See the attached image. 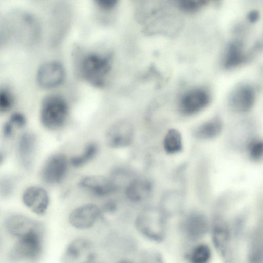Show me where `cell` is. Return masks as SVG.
I'll return each instance as SVG.
<instances>
[{
  "label": "cell",
  "mask_w": 263,
  "mask_h": 263,
  "mask_svg": "<svg viewBox=\"0 0 263 263\" xmlns=\"http://www.w3.org/2000/svg\"><path fill=\"white\" fill-rule=\"evenodd\" d=\"M117 263H135L133 260L128 259V258H124L120 260Z\"/></svg>",
  "instance_id": "1f68e13d"
},
{
  "label": "cell",
  "mask_w": 263,
  "mask_h": 263,
  "mask_svg": "<svg viewBox=\"0 0 263 263\" xmlns=\"http://www.w3.org/2000/svg\"><path fill=\"white\" fill-rule=\"evenodd\" d=\"M102 213V209L97 205L87 203L72 211L69 215L68 221L71 226L77 229H88L95 224Z\"/></svg>",
  "instance_id": "30bf717a"
},
{
  "label": "cell",
  "mask_w": 263,
  "mask_h": 263,
  "mask_svg": "<svg viewBox=\"0 0 263 263\" xmlns=\"http://www.w3.org/2000/svg\"><path fill=\"white\" fill-rule=\"evenodd\" d=\"M67 170L66 157L62 154L53 155L44 163L41 172V179L47 184H58L65 178Z\"/></svg>",
  "instance_id": "ba28073f"
},
{
  "label": "cell",
  "mask_w": 263,
  "mask_h": 263,
  "mask_svg": "<svg viewBox=\"0 0 263 263\" xmlns=\"http://www.w3.org/2000/svg\"><path fill=\"white\" fill-rule=\"evenodd\" d=\"M255 92L254 88L248 84L238 86L231 93L229 104L233 110L245 112L250 110L254 104Z\"/></svg>",
  "instance_id": "9a60e30c"
},
{
  "label": "cell",
  "mask_w": 263,
  "mask_h": 263,
  "mask_svg": "<svg viewBox=\"0 0 263 263\" xmlns=\"http://www.w3.org/2000/svg\"><path fill=\"white\" fill-rule=\"evenodd\" d=\"M88 263H97V262H95L94 261H92V262H88Z\"/></svg>",
  "instance_id": "d6a6232c"
},
{
  "label": "cell",
  "mask_w": 263,
  "mask_h": 263,
  "mask_svg": "<svg viewBox=\"0 0 263 263\" xmlns=\"http://www.w3.org/2000/svg\"><path fill=\"white\" fill-rule=\"evenodd\" d=\"M207 1H181L179 2V7L185 12H192L198 10L199 8L206 5Z\"/></svg>",
  "instance_id": "4316f807"
},
{
  "label": "cell",
  "mask_w": 263,
  "mask_h": 263,
  "mask_svg": "<svg viewBox=\"0 0 263 263\" xmlns=\"http://www.w3.org/2000/svg\"><path fill=\"white\" fill-rule=\"evenodd\" d=\"M163 146L165 152L168 154H176L181 151L183 141L179 130L175 128L167 130L163 139Z\"/></svg>",
  "instance_id": "ffe728a7"
},
{
  "label": "cell",
  "mask_w": 263,
  "mask_h": 263,
  "mask_svg": "<svg viewBox=\"0 0 263 263\" xmlns=\"http://www.w3.org/2000/svg\"><path fill=\"white\" fill-rule=\"evenodd\" d=\"M222 122L219 117H214L194 129V136L199 140H210L216 137L222 131Z\"/></svg>",
  "instance_id": "ac0fdd59"
},
{
  "label": "cell",
  "mask_w": 263,
  "mask_h": 263,
  "mask_svg": "<svg viewBox=\"0 0 263 263\" xmlns=\"http://www.w3.org/2000/svg\"><path fill=\"white\" fill-rule=\"evenodd\" d=\"M168 218L160 208L148 207L137 215L135 226L143 237L151 241L160 243L166 238Z\"/></svg>",
  "instance_id": "6da1fadb"
},
{
  "label": "cell",
  "mask_w": 263,
  "mask_h": 263,
  "mask_svg": "<svg viewBox=\"0 0 263 263\" xmlns=\"http://www.w3.org/2000/svg\"><path fill=\"white\" fill-rule=\"evenodd\" d=\"M97 5L100 8L109 10L114 8L117 3V0H97L95 1Z\"/></svg>",
  "instance_id": "f1b7e54d"
},
{
  "label": "cell",
  "mask_w": 263,
  "mask_h": 263,
  "mask_svg": "<svg viewBox=\"0 0 263 263\" xmlns=\"http://www.w3.org/2000/svg\"><path fill=\"white\" fill-rule=\"evenodd\" d=\"M69 114L65 100L57 95L46 97L43 100L40 119L43 126L51 130H57L65 124Z\"/></svg>",
  "instance_id": "7a4b0ae2"
},
{
  "label": "cell",
  "mask_w": 263,
  "mask_h": 263,
  "mask_svg": "<svg viewBox=\"0 0 263 263\" xmlns=\"http://www.w3.org/2000/svg\"><path fill=\"white\" fill-rule=\"evenodd\" d=\"M98 152V146L96 143L88 144L83 153L71 158L70 163L74 167H80L85 165L93 159Z\"/></svg>",
  "instance_id": "603a6c76"
},
{
  "label": "cell",
  "mask_w": 263,
  "mask_h": 263,
  "mask_svg": "<svg viewBox=\"0 0 263 263\" xmlns=\"http://www.w3.org/2000/svg\"><path fill=\"white\" fill-rule=\"evenodd\" d=\"M92 242L84 238L72 240L66 247L62 263H88L94 261L95 253Z\"/></svg>",
  "instance_id": "52a82bcc"
},
{
  "label": "cell",
  "mask_w": 263,
  "mask_h": 263,
  "mask_svg": "<svg viewBox=\"0 0 263 263\" xmlns=\"http://www.w3.org/2000/svg\"><path fill=\"white\" fill-rule=\"evenodd\" d=\"M153 189V184L148 179L135 178L132 180L126 186L125 194L130 201L140 202L150 196Z\"/></svg>",
  "instance_id": "e0dca14e"
},
{
  "label": "cell",
  "mask_w": 263,
  "mask_h": 263,
  "mask_svg": "<svg viewBox=\"0 0 263 263\" xmlns=\"http://www.w3.org/2000/svg\"><path fill=\"white\" fill-rule=\"evenodd\" d=\"M105 137L109 147L114 149L125 148L130 145L134 141L135 128L129 122L120 120L107 128Z\"/></svg>",
  "instance_id": "8992f818"
},
{
  "label": "cell",
  "mask_w": 263,
  "mask_h": 263,
  "mask_svg": "<svg viewBox=\"0 0 263 263\" xmlns=\"http://www.w3.org/2000/svg\"><path fill=\"white\" fill-rule=\"evenodd\" d=\"M79 186L91 194L99 197L109 195L118 188L111 178L101 175L85 176L80 180Z\"/></svg>",
  "instance_id": "4fadbf2b"
},
{
  "label": "cell",
  "mask_w": 263,
  "mask_h": 263,
  "mask_svg": "<svg viewBox=\"0 0 263 263\" xmlns=\"http://www.w3.org/2000/svg\"><path fill=\"white\" fill-rule=\"evenodd\" d=\"M212 252L209 246L204 243H196L185 256L187 263H209Z\"/></svg>",
  "instance_id": "7402d4cb"
},
{
  "label": "cell",
  "mask_w": 263,
  "mask_h": 263,
  "mask_svg": "<svg viewBox=\"0 0 263 263\" xmlns=\"http://www.w3.org/2000/svg\"><path fill=\"white\" fill-rule=\"evenodd\" d=\"M181 205L182 200L179 194L176 191H171L164 195L159 208L169 218L179 212Z\"/></svg>",
  "instance_id": "44dd1931"
},
{
  "label": "cell",
  "mask_w": 263,
  "mask_h": 263,
  "mask_svg": "<svg viewBox=\"0 0 263 263\" xmlns=\"http://www.w3.org/2000/svg\"><path fill=\"white\" fill-rule=\"evenodd\" d=\"M5 227L8 233L17 239L32 232L43 230L40 222L23 214H13L5 220Z\"/></svg>",
  "instance_id": "7c38bea8"
},
{
  "label": "cell",
  "mask_w": 263,
  "mask_h": 263,
  "mask_svg": "<svg viewBox=\"0 0 263 263\" xmlns=\"http://www.w3.org/2000/svg\"><path fill=\"white\" fill-rule=\"evenodd\" d=\"M210 101V95L206 90L200 88L192 89L181 97L179 110L184 115H193L204 109Z\"/></svg>",
  "instance_id": "9c48e42d"
},
{
  "label": "cell",
  "mask_w": 263,
  "mask_h": 263,
  "mask_svg": "<svg viewBox=\"0 0 263 263\" xmlns=\"http://www.w3.org/2000/svg\"><path fill=\"white\" fill-rule=\"evenodd\" d=\"M17 127L22 128L25 126L26 119L25 117L20 112L13 114L9 120Z\"/></svg>",
  "instance_id": "83f0119b"
},
{
  "label": "cell",
  "mask_w": 263,
  "mask_h": 263,
  "mask_svg": "<svg viewBox=\"0 0 263 263\" xmlns=\"http://www.w3.org/2000/svg\"><path fill=\"white\" fill-rule=\"evenodd\" d=\"M180 229L187 240L196 242L207 233L209 223L206 216L203 213L193 211L183 217L180 223Z\"/></svg>",
  "instance_id": "5b68a950"
},
{
  "label": "cell",
  "mask_w": 263,
  "mask_h": 263,
  "mask_svg": "<svg viewBox=\"0 0 263 263\" xmlns=\"http://www.w3.org/2000/svg\"><path fill=\"white\" fill-rule=\"evenodd\" d=\"M22 200L25 205L37 215H44L49 206V197L47 191L39 186H30L24 191Z\"/></svg>",
  "instance_id": "5bb4252c"
},
{
  "label": "cell",
  "mask_w": 263,
  "mask_h": 263,
  "mask_svg": "<svg viewBox=\"0 0 263 263\" xmlns=\"http://www.w3.org/2000/svg\"><path fill=\"white\" fill-rule=\"evenodd\" d=\"M139 262V263H165L161 253L152 248L146 249L141 252Z\"/></svg>",
  "instance_id": "cb8c5ba5"
},
{
  "label": "cell",
  "mask_w": 263,
  "mask_h": 263,
  "mask_svg": "<svg viewBox=\"0 0 263 263\" xmlns=\"http://www.w3.org/2000/svg\"><path fill=\"white\" fill-rule=\"evenodd\" d=\"M65 76V69L61 63L49 61L42 64L37 69L36 81L41 87L50 89L60 85Z\"/></svg>",
  "instance_id": "8fae6325"
},
{
  "label": "cell",
  "mask_w": 263,
  "mask_h": 263,
  "mask_svg": "<svg viewBox=\"0 0 263 263\" xmlns=\"http://www.w3.org/2000/svg\"><path fill=\"white\" fill-rule=\"evenodd\" d=\"M36 145V137L31 132L24 133L18 139L17 157L21 165L26 170H29L32 166Z\"/></svg>",
  "instance_id": "2e32d148"
},
{
  "label": "cell",
  "mask_w": 263,
  "mask_h": 263,
  "mask_svg": "<svg viewBox=\"0 0 263 263\" xmlns=\"http://www.w3.org/2000/svg\"><path fill=\"white\" fill-rule=\"evenodd\" d=\"M80 72L82 77L95 87H102L106 82L110 69L109 58L97 53L85 55L80 64Z\"/></svg>",
  "instance_id": "277c9868"
},
{
  "label": "cell",
  "mask_w": 263,
  "mask_h": 263,
  "mask_svg": "<svg viewBox=\"0 0 263 263\" xmlns=\"http://www.w3.org/2000/svg\"><path fill=\"white\" fill-rule=\"evenodd\" d=\"M250 157L254 161H257L263 158V141L256 140L252 141L248 147Z\"/></svg>",
  "instance_id": "d4e9b609"
},
{
  "label": "cell",
  "mask_w": 263,
  "mask_h": 263,
  "mask_svg": "<svg viewBox=\"0 0 263 263\" xmlns=\"http://www.w3.org/2000/svg\"><path fill=\"white\" fill-rule=\"evenodd\" d=\"M15 126L10 121L6 122L3 127V134L6 138H10L13 134L14 127Z\"/></svg>",
  "instance_id": "f546056e"
},
{
  "label": "cell",
  "mask_w": 263,
  "mask_h": 263,
  "mask_svg": "<svg viewBox=\"0 0 263 263\" xmlns=\"http://www.w3.org/2000/svg\"><path fill=\"white\" fill-rule=\"evenodd\" d=\"M259 17V12L256 10L251 11L248 14V20L251 23L256 22L258 20Z\"/></svg>",
  "instance_id": "4dcf8cb0"
},
{
  "label": "cell",
  "mask_w": 263,
  "mask_h": 263,
  "mask_svg": "<svg viewBox=\"0 0 263 263\" xmlns=\"http://www.w3.org/2000/svg\"><path fill=\"white\" fill-rule=\"evenodd\" d=\"M9 253L13 262H31L38 259L43 250V230L32 232L17 239Z\"/></svg>",
  "instance_id": "3957f363"
},
{
  "label": "cell",
  "mask_w": 263,
  "mask_h": 263,
  "mask_svg": "<svg viewBox=\"0 0 263 263\" xmlns=\"http://www.w3.org/2000/svg\"><path fill=\"white\" fill-rule=\"evenodd\" d=\"M13 99L11 92L5 88L0 91V111L6 112L12 107Z\"/></svg>",
  "instance_id": "484cf974"
},
{
  "label": "cell",
  "mask_w": 263,
  "mask_h": 263,
  "mask_svg": "<svg viewBox=\"0 0 263 263\" xmlns=\"http://www.w3.org/2000/svg\"><path fill=\"white\" fill-rule=\"evenodd\" d=\"M245 59L242 44L238 41H234L227 48L224 66L227 69L232 68L242 63Z\"/></svg>",
  "instance_id": "d6986e66"
}]
</instances>
